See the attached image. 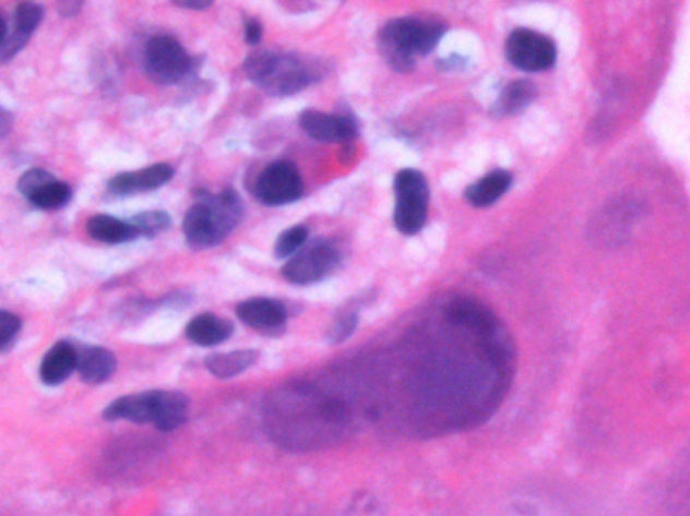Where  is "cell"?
I'll list each match as a JSON object with an SVG mask.
<instances>
[{"mask_svg": "<svg viewBox=\"0 0 690 516\" xmlns=\"http://www.w3.org/2000/svg\"><path fill=\"white\" fill-rule=\"evenodd\" d=\"M511 182H513L511 173L504 172V170H495V172L487 173L485 178H480L477 184L468 185L466 200L477 208H487L503 196L504 192L511 188Z\"/></svg>", "mask_w": 690, "mask_h": 516, "instance_id": "19", "label": "cell"}, {"mask_svg": "<svg viewBox=\"0 0 690 516\" xmlns=\"http://www.w3.org/2000/svg\"><path fill=\"white\" fill-rule=\"evenodd\" d=\"M307 237H309V232H307L306 226H293V228L285 230L279 239H277L275 254H277L279 259H289V256H293L299 249H304Z\"/></svg>", "mask_w": 690, "mask_h": 516, "instance_id": "24", "label": "cell"}, {"mask_svg": "<svg viewBox=\"0 0 690 516\" xmlns=\"http://www.w3.org/2000/svg\"><path fill=\"white\" fill-rule=\"evenodd\" d=\"M337 263L340 254L333 247L318 244L292 259L283 268V277L293 285H311L333 273Z\"/></svg>", "mask_w": 690, "mask_h": 516, "instance_id": "10", "label": "cell"}, {"mask_svg": "<svg viewBox=\"0 0 690 516\" xmlns=\"http://www.w3.org/2000/svg\"><path fill=\"white\" fill-rule=\"evenodd\" d=\"M133 230L138 237H156L170 226V216L162 211H150V213L138 214L132 220Z\"/></svg>", "mask_w": 690, "mask_h": 516, "instance_id": "23", "label": "cell"}, {"mask_svg": "<svg viewBox=\"0 0 690 516\" xmlns=\"http://www.w3.org/2000/svg\"><path fill=\"white\" fill-rule=\"evenodd\" d=\"M174 168L168 164H154L142 170H133V172H121L114 176L107 182V194L116 196V199H126L133 194H144L158 190L164 184H168L172 180Z\"/></svg>", "mask_w": 690, "mask_h": 516, "instance_id": "12", "label": "cell"}, {"mask_svg": "<svg viewBox=\"0 0 690 516\" xmlns=\"http://www.w3.org/2000/svg\"><path fill=\"white\" fill-rule=\"evenodd\" d=\"M304 132L318 142H349L356 135V123L345 116H330L323 111H304Z\"/></svg>", "mask_w": 690, "mask_h": 516, "instance_id": "13", "label": "cell"}, {"mask_svg": "<svg viewBox=\"0 0 690 516\" xmlns=\"http://www.w3.org/2000/svg\"><path fill=\"white\" fill-rule=\"evenodd\" d=\"M237 315L245 325L263 333H277L287 321V311L273 299H249L237 307Z\"/></svg>", "mask_w": 690, "mask_h": 516, "instance_id": "14", "label": "cell"}, {"mask_svg": "<svg viewBox=\"0 0 690 516\" xmlns=\"http://www.w3.org/2000/svg\"><path fill=\"white\" fill-rule=\"evenodd\" d=\"M504 55L521 71L539 73L556 65L558 49L556 43L542 33L532 28H518L507 39Z\"/></svg>", "mask_w": 690, "mask_h": 516, "instance_id": "7", "label": "cell"}, {"mask_svg": "<svg viewBox=\"0 0 690 516\" xmlns=\"http://www.w3.org/2000/svg\"><path fill=\"white\" fill-rule=\"evenodd\" d=\"M261 35H263V28H261V25H259L254 19L245 23V40H247L249 45H257V43L261 40Z\"/></svg>", "mask_w": 690, "mask_h": 516, "instance_id": "27", "label": "cell"}, {"mask_svg": "<svg viewBox=\"0 0 690 516\" xmlns=\"http://www.w3.org/2000/svg\"><path fill=\"white\" fill-rule=\"evenodd\" d=\"M396 192V208H394V225L402 235H416L423 230L428 216V200L430 188L425 173L418 170H402L394 180Z\"/></svg>", "mask_w": 690, "mask_h": 516, "instance_id": "5", "label": "cell"}, {"mask_svg": "<svg viewBox=\"0 0 690 516\" xmlns=\"http://www.w3.org/2000/svg\"><path fill=\"white\" fill-rule=\"evenodd\" d=\"M73 371H78V347L69 341L55 344L40 361L43 384H63Z\"/></svg>", "mask_w": 690, "mask_h": 516, "instance_id": "16", "label": "cell"}, {"mask_svg": "<svg viewBox=\"0 0 690 516\" xmlns=\"http://www.w3.org/2000/svg\"><path fill=\"white\" fill-rule=\"evenodd\" d=\"M304 194V180L299 170L289 161H275L259 176L254 196L266 206H283Z\"/></svg>", "mask_w": 690, "mask_h": 516, "instance_id": "8", "label": "cell"}, {"mask_svg": "<svg viewBox=\"0 0 690 516\" xmlns=\"http://www.w3.org/2000/svg\"><path fill=\"white\" fill-rule=\"evenodd\" d=\"M57 4V13L63 19H73L81 13V9L85 7V0H55Z\"/></svg>", "mask_w": 690, "mask_h": 516, "instance_id": "26", "label": "cell"}, {"mask_svg": "<svg viewBox=\"0 0 690 516\" xmlns=\"http://www.w3.org/2000/svg\"><path fill=\"white\" fill-rule=\"evenodd\" d=\"M16 188L23 194V199H27L31 206L39 211H61L73 199L71 185L66 184L63 180H57L53 173L40 168H33L23 173Z\"/></svg>", "mask_w": 690, "mask_h": 516, "instance_id": "9", "label": "cell"}, {"mask_svg": "<svg viewBox=\"0 0 690 516\" xmlns=\"http://www.w3.org/2000/svg\"><path fill=\"white\" fill-rule=\"evenodd\" d=\"M230 335H233V325L226 319L216 317L213 313H204L192 319L187 327L188 339L202 347L225 344Z\"/></svg>", "mask_w": 690, "mask_h": 516, "instance_id": "18", "label": "cell"}, {"mask_svg": "<svg viewBox=\"0 0 690 516\" xmlns=\"http://www.w3.org/2000/svg\"><path fill=\"white\" fill-rule=\"evenodd\" d=\"M87 235L106 244H121L138 239L132 223H123L120 218L107 214H97L87 220Z\"/></svg>", "mask_w": 690, "mask_h": 516, "instance_id": "20", "label": "cell"}, {"mask_svg": "<svg viewBox=\"0 0 690 516\" xmlns=\"http://www.w3.org/2000/svg\"><path fill=\"white\" fill-rule=\"evenodd\" d=\"M444 35V27L423 19H396L380 33V51L398 71H411L414 59L430 53Z\"/></svg>", "mask_w": 690, "mask_h": 516, "instance_id": "3", "label": "cell"}, {"mask_svg": "<svg viewBox=\"0 0 690 516\" xmlns=\"http://www.w3.org/2000/svg\"><path fill=\"white\" fill-rule=\"evenodd\" d=\"M192 67L185 47L168 35H158L147 40L144 49V71L158 85H174L185 80Z\"/></svg>", "mask_w": 690, "mask_h": 516, "instance_id": "6", "label": "cell"}, {"mask_svg": "<svg viewBox=\"0 0 690 516\" xmlns=\"http://www.w3.org/2000/svg\"><path fill=\"white\" fill-rule=\"evenodd\" d=\"M106 420H128L135 424H154L162 432H172L187 422L188 399L178 392L152 389L116 399L104 411Z\"/></svg>", "mask_w": 690, "mask_h": 516, "instance_id": "1", "label": "cell"}, {"mask_svg": "<svg viewBox=\"0 0 690 516\" xmlns=\"http://www.w3.org/2000/svg\"><path fill=\"white\" fill-rule=\"evenodd\" d=\"M447 313L454 325H461V327L478 333L483 337H497V333H499V323L491 311L483 304L471 301V299L452 301Z\"/></svg>", "mask_w": 690, "mask_h": 516, "instance_id": "15", "label": "cell"}, {"mask_svg": "<svg viewBox=\"0 0 690 516\" xmlns=\"http://www.w3.org/2000/svg\"><path fill=\"white\" fill-rule=\"evenodd\" d=\"M242 216L237 192H221L199 202L188 211L185 218V237L194 249H211L223 242L228 232L239 225Z\"/></svg>", "mask_w": 690, "mask_h": 516, "instance_id": "2", "label": "cell"}, {"mask_svg": "<svg viewBox=\"0 0 690 516\" xmlns=\"http://www.w3.org/2000/svg\"><path fill=\"white\" fill-rule=\"evenodd\" d=\"M116 356L104 347H80L78 371L85 384L99 385L107 382L116 371Z\"/></svg>", "mask_w": 690, "mask_h": 516, "instance_id": "17", "label": "cell"}, {"mask_svg": "<svg viewBox=\"0 0 690 516\" xmlns=\"http://www.w3.org/2000/svg\"><path fill=\"white\" fill-rule=\"evenodd\" d=\"M7 37V23L2 21V16H0V45H2V40Z\"/></svg>", "mask_w": 690, "mask_h": 516, "instance_id": "30", "label": "cell"}, {"mask_svg": "<svg viewBox=\"0 0 690 516\" xmlns=\"http://www.w3.org/2000/svg\"><path fill=\"white\" fill-rule=\"evenodd\" d=\"M11 125H13L11 113H9L4 107L0 106V140H2L7 133L11 132Z\"/></svg>", "mask_w": 690, "mask_h": 516, "instance_id": "29", "label": "cell"}, {"mask_svg": "<svg viewBox=\"0 0 690 516\" xmlns=\"http://www.w3.org/2000/svg\"><path fill=\"white\" fill-rule=\"evenodd\" d=\"M21 332V319L9 311H0V351H7Z\"/></svg>", "mask_w": 690, "mask_h": 516, "instance_id": "25", "label": "cell"}, {"mask_svg": "<svg viewBox=\"0 0 690 516\" xmlns=\"http://www.w3.org/2000/svg\"><path fill=\"white\" fill-rule=\"evenodd\" d=\"M533 95H535V87L530 81H515L509 87H504V92L501 93L499 109L503 113L513 116L532 104Z\"/></svg>", "mask_w": 690, "mask_h": 516, "instance_id": "22", "label": "cell"}, {"mask_svg": "<svg viewBox=\"0 0 690 516\" xmlns=\"http://www.w3.org/2000/svg\"><path fill=\"white\" fill-rule=\"evenodd\" d=\"M259 358L257 351H235V353H216L206 359V368L216 377H233L254 365Z\"/></svg>", "mask_w": 690, "mask_h": 516, "instance_id": "21", "label": "cell"}, {"mask_svg": "<svg viewBox=\"0 0 690 516\" xmlns=\"http://www.w3.org/2000/svg\"><path fill=\"white\" fill-rule=\"evenodd\" d=\"M245 71L249 80L261 85L265 92L281 97L306 89L311 81L306 63L295 55L257 51L247 59Z\"/></svg>", "mask_w": 690, "mask_h": 516, "instance_id": "4", "label": "cell"}, {"mask_svg": "<svg viewBox=\"0 0 690 516\" xmlns=\"http://www.w3.org/2000/svg\"><path fill=\"white\" fill-rule=\"evenodd\" d=\"M43 21V7L35 0L19 2L13 16V27L7 28V37L0 45V63H9L27 47Z\"/></svg>", "mask_w": 690, "mask_h": 516, "instance_id": "11", "label": "cell"}, {"mask_svg": "<svg viewBox=\"0 0 690 516\" xmlns=\"http://www.w3.org/2000/svg\"><path fill=\"white\" fill-rule=\"evenodd\" d=\"M176 7H182V9H190V11H204L213 4V0H172Z\"/></svg>", "mask_w": 690, "mask_h": 516, "instance_id": "28", "label": "cell"}]
</instances>
